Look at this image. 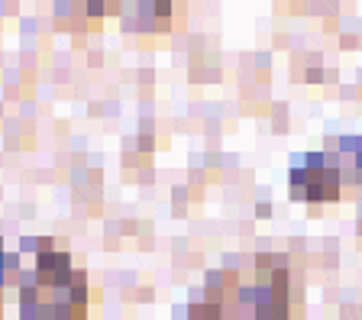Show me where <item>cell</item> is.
<instances>
[{
	"mask_svg": "<svg viewBox=\"0 0 362 320\" xmlns=\"http://www.w3.org/2000/svg\"><path fill=\"white\" fill-rule=\"evenodd\" d=\"M88 278L71 268L68 252H39L36 268L20 278V314L26 320L84 317Z\"/></svg>",
	"mask_w": 362,
	"mask_h": 320,
	"instance_id": "obj_1",
	"label": "cell"
},
{
	"mask_svg": "<svg viewBox=\"0 0 362 320\" xmlns=\"http://www.w3.org/2000/svg\"><path fill=\"white\" fill-rule=\"evenodd\" d=\"M343 178L333 153H308L291 159V198L308 204H330L339 198Z\"/></svg>",
	"mask_w": 362,
	"mask_h": 320,
	"instance_id": "obj_2",
	"label": "cell"
},
{
	"mask_svg": "<svg viewBox=\"0 0 362 320\" xmlns=\"http://www.w3.org/2000/svg\"><path fill=\"white\" fill-rule=\"evenodd\" d=\"M117 4H123L127 30H158L162 20L172 16V0H117Z\"/></svg>",
	"mask_w": 362,
	"mask_h": 320,
	"instance_id": "obj_3",
	"label": "cell"
},
{
	"mask_svg": "<svg viewBox=\"0 0 362 320\" xmlns=\"http://www.w3.org/2000/svg\"><path fill=\"white\" fill-rule=\"evenodd\" d=\"M333 153L343 184H362V136H343Z\"/></svg>",
	"mask_w": 362,
	"mask_h": 320,
	"instance_id": "obj_4",
	"label": "cell"
},
{
	"mask_svg": "<svg viewBox=\"0 0 362 320\" xmlns=\"http://www.w3.org/2000/svg\"><path fill=\"white\" fill-rule=\"evenodd\" d=\"M4 266H7V252H4V243H0V288H4Z\"/></svg>",
	"mask_w": 362,
	"mask_h": 320,
	"instance_id": "obj_5",
	"label": "cell"
}]
</instances>
